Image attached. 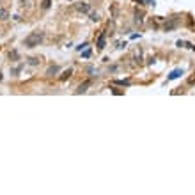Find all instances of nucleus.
I'll return each instance as SVG.
<instances>
[{
	"label": "nucleus",
	"instance_id": "nucleus-1",
	"mask_svg": "<svg viewBox=\"0 0 195 195\" xmlns=\"http://www.w3.org/2000/svg\"><path fill=\"white\" fill-rule=\"evenodd\" d=\"M43 39H44V32L34 30V32H30L29 36L23 39V46L25 48H36V46H39V44L43 43Z\"/></svg>",
	"mask_w": 195,
	"mask_h": 195
},
{
	"label": "nucleus",
	"instance_id": "nucleus-2",
	"mask_svg": "<svg viewBox=\"0 0 195 195\" xmlns=\"http://www.w3.org/2000/svg\"><path fill=\"white\" fill-rule=\"evenodd\" d=\"M75 9L82 13V14H85V13H91V4H87V2H78V4H75Z\"/></svg>",
	"mask_w": 195,
	"mask_h": 195
},
{
	"label": "nucleus",
	"instance_id": "nucleus-3",
	"mask_svg": "<svg viewBox=\"0 0 195 195\" xmlns=\"http://www.w3.org/2000/svg\"><path fill=\"white\" fill-rule=\"evenodd\" d=\"M177 25H179V18H170V22L165 23V32H170V30H174Z\"/></svg>",
	"mask_w": 195,
	"mask_h": 195
},
{
	"label": "nucleus",
	"instance_id": "nucleus-4",
	"mask_svg": "<svg viewBox=\"0 0 195 195\" xmlns=\"http://www.w3.org/2000/svg\"><path fill=\"white\" fill-rule=\"evenodd\" d=\"M105 43H107V34L101 32L100 37H98V41H96V46H98V50H103L105 48Z\"/></svg>",
	"mask_w": 195,
	"mask_h": 195
},
{
	"label": "nucleus",
	"instance_id": "nucleus-5",
	"mask_svg": "<svg viewBox=\"0 0 195 195\" xmlns=\"http://www.w3.org/2000/svg\"><path fill=\"white\" fill-rule=\"evenodd\" d=\"M91 83H92V80H85L83 83H80V85H78V89H76V94H82V92H85L87 89L91 87Z\"/></svg>",
	"mask_w": 195,
	"mask_h": 195
},
{
	"label": "nucleus",
	"instance_id": "nucleus-6",
	"mask_svg": "<svg viewBox=\"0 0 195 195\" xmlns=\"http://www.w3.org/2000/svg\"><path fill=\"white\" fill-rule=\"evenodd\" d=\"M181 75H183V69H174V71L167 76V80H169V82H170V80H176V78H179Z\"/></svg>",
	"mask_w": 195,
	"mask_h": 195
},
{
	"label": "nucleus",
	"instance_id": "nucleus-7",
	"mask_svg": "<svg viewBox=\"0 0 195 195\" xmlns=\"http://www.w3.org/2000/svg\"><path fill=\"white\" fill-rule=\"evenodd\" d=\"M57 73H59V66H50L48 71H46V76H53V75H57Z\"/></svg>",
	"mask_w": 195,
	"mask_h": 195
},
{
	"label": "nucleus",
	"instance_id": "nucleus-8",
	"mask_svg": "<svg viewBox=\"0 0 195 195\" xmlns=\"http://www.w3.org/2000/svg\"><path fill=\"white\" fill-rule=\"evenodd\" d=\"M39 62H41V60H39L37 57H29L27 59V64L29 66H39Z\"/></svg>",
	"mask_w": 195,
	"mask_h": 195
},
{
	"label": "nucleus",
	"instance_id": "nucleus-9",
	"mask_svg": "<svg viewBox=\"0 0 195 195\" xmlns=\"http://www.w3.org/2000/svg\"><path fill=\"white\" fill-rule=\"evenodd\" d=\"M18 59H20V53H18L16 50H13L11 53H9V60H13V62H16Z\"/></svg>",
	"mask_w": 195,
	"mask_h": 195
},
{
	"label": "nucleus",
	"instance_id": "nucleus-10",
	"mask_svg": "<svg viewBox=\"0 0 195 195\" xmlns=\"http://www.w3.org/2000/svg\"><path fill=\"white\" fill-rule=\"evenodd\" d=\"M9 18V11L4 7H0V20H7Z\"/></svg>",
	"mask_w": 195,
	"mask_h": 195
},
{
	"label": "nucleus",
	"instance_id": "nucleus-11",
	"mask_svg": "<svg viewBox=\"0 0 195 195\" xmlns=\"http://www.w3.org/2000/svg\"><path fill=\"white\" fill-rule=\"evenodd\" d=\"M114 83H116V85H123V87H130V85H131L128 80H116Z\"/></svg>",
	"mask_w": 195,
	"mask_h": 195
},
{
	"label": "nucleus",
	"instance_id": "nucleus-12",
	"mask_svg": "<svg viewBox=\"0 0 195 195\" xmlns=\"http://www.w3.org/2000/svg\"><path fill=\"white\" fill-rule=\"evenodd\" d=\"M144 22V13H135V23H142Z\"/></svg>",
	"mask_w": 195,
	"mask_h": 195
},
{
	"label": "nucleus",
	"instance_id": "nucleus-13",
	"mask_svg": "<svg viewBox=\"0 0 195 195\" xmlns=\"http://www.w3.org/2000/svg\"><path fill=\"white\" fill-rule=\"evenodd\" d=\"M50 0H43V2H41V9H43V11H46V9H50Z\"/></svg>",
	"mask_w": 195,
	"mask_h": 195
},
{
	"label": "nucleus",
	"instance_id": "nucleus-14",
	"mask_svg": "<svg viewBox=\"0 0 195 195\" xmlns=\"http://www.w3.org/2000/svg\"><path fill=\"white\" fill-rule=\"evenodd\" d=\"M73 75V69H67V71H64L62 73V76H60V80H66V78H69Z\"/></svg>",
	"mask_w": 195,
	"mask_h": 195
},
{
	"label": "nucleus",
	"instance_id": "nucleus-15",
	"mask_svg": "<svg viewBox=\"0 0 195 195\" xmlns=\"http://www.w3.org/2000/svg\"><path fill=\"white\" fill-rule=\"evenodd\" d=\"M91 55H92V51H91V48H87V50L83 51V53H82V57H83V59H89Z\"/></svg>",
	"mask_w": 195,
	"mask_h": 195
},
{
	"label": "nucleus",
	"instance_id": "nucleus-16",
	"mask_svg": "<svg viewBox=\"0 0 195 195\" xmlns=\"http://www.w3.org/2000/svg\"><path fill=\"white\" fill-rule=\"evenodd\" d=\"M91 20H92V22H98V20H100V14H98V13H91Z\"/></svg>",
	"mask_w": 195,
	"mask_h": 195
},
{
	"label": "nucleus",
	"instance_id": "nucleus-17",
	"mask_svg": "<svg viewBox=\"0 0 195 195\" xmlns=\"http://www.w3.org/2000/svg\"><path fill=\"white\" fill-rule=\"evenodd\" d=\"M22 6H27V7H30V0H22Z\"/></svg>",
	"mask_w": 195,
	"mask_h": 195
},
{
	"label": "nucleus",
	"instance_id": "nucleus-18",
	"mask_svg": "<svg viewBox=\"0 0 195 195\" xmlns=\"http://www.w3.org/2000/svg\"><path fill=\"white\" fill-rule=\"evenodd\" d=\"M87 46H89V43H83V44H80V46H78V50L82 51V50H83V48H87Z\"/></svg>",
	"mask_w": 195,
	"mask_h": 195
},
{
	"label": "nucleus",
	"instance_id": "nucleus-19",
	"mask_svg": "<svg viewBox=\"0 0 195 195\" xmlns=\"http://www.w3.org/2000/svg\"><path fill=\"white\" fill-rule=\"evenodd\" d=\"M188 83H195V76H193V78H190V80H188Z\"/></svg>",
	"mask_w": 195,
	"mask_h": 195
},
{
	"label": "nucleus",
	"instance_id": "nucleus-20",
	"mask_svg": "<svg viewBox=\"0 0 195 195\" xmlns=\"http://www.w3.org/2000/svg\"><path fill=\"white\" fill-rule=\"evenodd\" d=\"M0 7H2V0H0Z\"/></svg>",
	"mask_w": 195,
	"mask_h": 195
},
{
	"label": "nucleus",
	"instance_id": "nucleus-21",
	"mask_svg": "<svg viewBox=\"0 0 195 195\" xmlns=\"http://www.w3.org/2000/svg\"><path fill=\"white\" fill-rule=\"evenodd\" d=\"M0 80H2V73H0Z\"/></svg>",
	"mask_w": 195,
	"mask_h": 195
}]
</instances>
